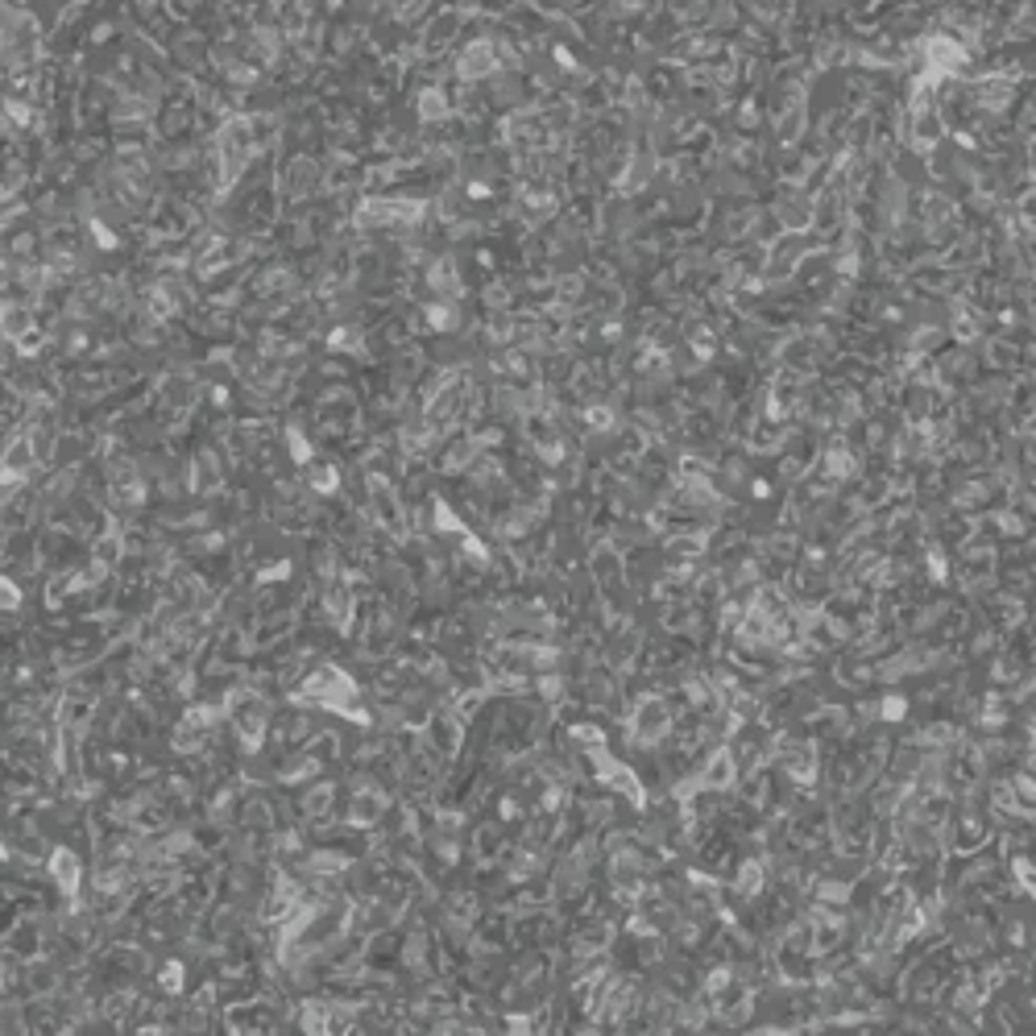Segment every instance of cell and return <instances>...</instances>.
Instances as JSON below:
<instances>
[{"mask_svg":"<svg viewBox=\"0 0 1036 1036\" xmlns=\"http://www.w3.org/2000/svg\"><path fill=\"white\" fill-rule=\"evenodd\" d=\"M303 701H319V705H328L336 709V713H344V718H353V721H369V713L365 709H357V684L349 672H341L336 663H319L316 672L303 680Z\"/></svg>","mask_w":1036,"mask_h":1036,"instance_id":"cell-1","label":"cell"},{"mask_svg":"<svg viewBox=\"0 0 1036 1036\" xmlns=\"http://www.w3.org/2000/svg\"><path fill=\"white\" fill-rule=\"evenodd\" d=\"M50 875H55V883L63 891H67L71 900L80 896V879H83V871H80V858H75V850H67V846H58V850H50Z\"/></svg>","mask_w":1036,"mask_h":1036,"instance_id":"cell-2","label":"cell"},{"mask_svg":"<svg viewBox=\"0 0 1036 1036\" xmlns=\"http://www.w3.org/2000/svg\"><path fill=\"white\" fill-rule=\"evenodd\" d=\"M663 729H668V705L655 701V696H647V701L638 705V713H635V738L651 742V738H660Z\"/></svg>","mask_w":1036,"mask_h":1036,"instance_id":"cell-3","label":"cell"},{"mask_svg":"<svg viewBox=\"0 0 1036 1036\" xmlns=\"http://www.w3.org/2000/svg\"><path fill=\"white\" fill-rule=\"evenodd\" d=\"M602 784L614 788V792H622V796H630L635 804L643 800V788H638V779L622 763H614V759H602Z\"/></svg>","mask_w":1036,"mask_h":1036,"instance_id":"cell-4","label":"cell"},{"mask_svg":"<svg viewBox=\"0 0 1036 1036\" xmlns=\"http://www.w3.org/2000/svg\"><path fill=\"white\" fill-rule=\"evenodd\" d=\"M382 813H386V796H382V792H361V796H353L349 821H353V825H374Z\"/></svg>","mask_w":1036,"mask_h":1036,"instance_id":"cell-5","label":"cell"},{"mask_svg":"<svg viewBox=\"0 0 1036 1036\" xmlns=\"http://www.w3.org/2000/svg\"><path fill=\"white\" fill-rule=\"evenodd\" d=\"M349 614H353V593H349L344 581H336L328 589V618L332 622H349Z\"/></svg>","mask_w":1036,"mask_h":1036,"instance_id":"cell-6","label":"cell"},{"mask_svg":"<svg viewBox=\"0 0 1036 1036\" xmlns=\"http://www.w3.org/2000/svg\"><path fill=\"white\" fill-rule=\"evenodd\" d=\"M29 465H34V448H29V440H17V444L4 452V473H13V477H25V473H29Z\"/></svg>","mask_w":1036,"mask_h":1036,"instance_id":"cell-7","label":"cell"},{"mask_svg":"<svg viewBox=\"0 0 1036 1036\" xmlns=\"http://www.w3.org/2000/svg\"><path fill=\"white\" fill-rule=\"evenodd\" d=\"M121 552H125V547H121V539H116V535H100V539H96V547H91V556H96L100 572L113 569V564H121Z\"/></svg>","mask_w":1036,"mask_h":1036,"instance_id":"cell-8","label":"cell"},{"mask_svg":"<svg viewBox=\"0 0 1036 1036\" xmlns=\"http://www.w3.org/2000/svg\"><path fill=\"white\" fill-rule=\"evenodd\" d=\"M303 1028H307V1032H332V1012L324 1003H307V1007H303Z\"/></svg>","mask_w":1036,"mask_h":1036,"instance_id":"cell-9","label":"cell"},{"mask_svg":"<svg viewBox=\"0 0 1036 1036\" xmlns=\"http://www.w3.org/2000/svg\"><path fill=\"white\" fill-rule=\"evenodd\" d=\"M432 742H435V746H444V751H456V742H460V729H456V721L452 718L432 721Z\"/></svg>","mask_w":1036,"mask_h":1036,"instance_id":"cell-10","label":"cell"},{"mask_svg":"<svg viewBox=\"0 0 1036 1036\" xmlns=\"http://www.w3.org/2000/svg\"><path fill=\"white\" fill-rule=\"evenodd\" d=\"M80 585H83V577H75V572H63V577H55V581H50L46 597H50V602H63V597H67L71 589H80Z\"/></svg>","mask_w":1036,"mask_h":1036,"instance_id":"cell-11","label":"cell"},{"mask_svg":"<svg viewBox=\"0 0 1036 1036\" xmlns=\"http://www.w3.org/2000/svg\"><path fill=\"white\" fill-rule=\"evenodd\" d=\"M311 485H316L319 493H332V490H336V473H332L328 465H316V468H311Z\"/></svg>","mask_w":1036,"mask_h":1036,"instance_id":"cell-12","label":"cell"},{"mask_svg":"<svg viewBox=\"0 0 1036 1036\" xmlns=\"http://www.w3.org/2000/svg\"><path fill=\"white\" fill-rule=\"evenodd\" d=\"M17 605H21V589L9 577H0V610H17Z\"/></svg>","mask_w":1036,"mask_h":1036,"instance_id":"cell-13","label":"cell"},{"mask_svg":"<svg viewBox=\"0 0 1036 1036\" xmlns=\"http://www.w3.org/2000/svg\"><path fill=\"white\" fill-rule=\"evenodd\" d=\"M726 779H729V754H718L713 767H709V775H705V784H726Z\"/></svg>","mask_w":1036,"mask_h":1036,"instance_id":"cell-14","label":"cell"},{"mask_svg":"<svg viewBox=\"0 0 1036 1036\" xmlns=\"http://www.w3.org/2000/svg\"><path fill=\"white\" fill-rule=\"evenodd\" d=\"M162 987H166V991H174V995L182 991V966H179V962H171V966L162 970Z\"/></svg>","mask_w":1036,"mask_h":1036,"instance_id":"cell-15","label":"cell"},{"mask_svg":"<svg viewBox=\"0 0 1036 1036\" xmlns=\"http://www.w3.org/2000/svg\"><path fill=\"white\" fill-rule=\"evenodd\" d=\"M328 800H332V788H316L311 800H307V813H324V809H328Z\"/></svg>","mask_w":1036,"mask_h":1036,"instance_id":"cell-16","label":"cell"},{"mask_svg":"<svg viewBox=\"0 0 1036 1036\" xmlns=\"http://www.w3.org/2000/svg\"><path fill=\"white\" fill-rule=\"evenodd\" d=\"M311 866H316V871H324V875H332V871H344V858H336V855H319Z\"/></svg>","mask_w":1036,"mask_h":1036,"instance_id":"cell-17","label":"cell"},{"mask_svg":"<svg viewBox=\"0 0 1036 1036\" xmlns=\"http://www.w3.org/2000/svg\"><path fill=\"white\" fill-rule=\"evenodd\" d=\"M0 216H4V204H0Z\"/></svg>","mask_w":1036,"mask_h":1036,"instance_id":"cell-18","label":"cell"}]
</instances>
